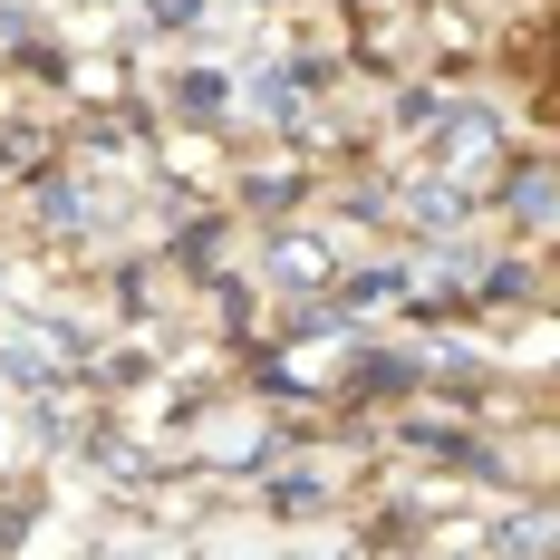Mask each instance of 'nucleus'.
I'll return each instance as SVG.
<instances>
[{
  "instance_id": "39448f33",
  "label": "nucleus",
  "mask_w": 560,
  "mask_h": 560,
  "mask_svg": "<svg viewBox=\"0 0 560 560\" xmlns=\"http://www.w3.org/2000/svg\"><path fill=\"white\" fill-rule=\"evenodd\" d=\"M145 10H155L165 30H184V20H194V0H145Z\"/></svg>"
},
{
  "instance_id": "f257e3e1",
  "label": "nucleus",
  "mask_w": 560,
  "mask_h": 560,
  "mask_svg": "<svg viewBox=\"0 0 560 560\" xmlns=\"http://www.w3.org/2000/svg\"><path fill=\"white\" fill-rule=\"evenodd\" d=\"M493 145H503V136H493V116H483V107H454L445 116V174H454V184H474V174L493 165Z\"/></svg>"
},
{
  "instance_id": "7ed1b4c3",
  "label": "nucleus",
  "mask_w": 560,
  "mask_h": 560,
  "mask_svg": "<svg viewBox=\"0 0 560 560\" xmlns=\"http://www.w3.org/2000/svg\"><path fill=\"white\" fill-rule=\"evenodd\" d=\"M512 213L522 223H560V174H522L512 184Z\"/></svg>"
},
{
  "instance_id": "20e7f679",
  "label": "nucleus",
  "mask_w": 560,
  "mask_h": 560,
  "mask_svg": "<svg viewBox=\"0 0 560 560\" xmlns=\"http://www.w3.org/2000/svg\"><path fill=\"white\" fill-rule=\"evenodd\" d=\"M280 280H329V252L290 232V242H280Z\"/></svg>"
},
{
  "instance_id": "f03ea898",
  "label": "nucleus",
  "mask_w": 560,
  "mask_h": 560,
  "mask_svg": "<svg viewBox=\"0 0 560 560\" xmlns=\"http://www.w3.org/2000/svg\"><path fill=\"white\" fill-rule=\"evenodd\" d=\"M503 560H560V512L551 503L512 512V522H503Z\"/></svg>"
}]
</instances>
